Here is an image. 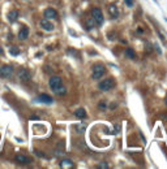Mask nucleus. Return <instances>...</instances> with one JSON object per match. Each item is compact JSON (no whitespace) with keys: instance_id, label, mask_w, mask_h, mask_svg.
<instances>
[{"instance_id":"nucleus-1","label":"nucleus","mask_w":167,"mask_h":169,"mask_svg":"<svg viewBox=\"0 0 167 169\" xmlns=\"http://www.w3.org/2000/svg\"><path fill=\"white\" fill-rule=\"evenodd\" d=\"M105 72H106L105 65L98 62V64L93 65V73H91V77H93V79H99L103 74H105Z\"/></svg>"},{"instance_id":"nucleus-2","label":"nucleus","mask_w":167,"mask_h":169,"mask_svg":"<svg viewBox=\"0 0 167 169\" xmlns=\"http://www.w3.org/2000/svg\"><path fill=\"white\" fill-rule=\"evenodd\" d=\"M114 86H115V82H114L112 78H106L98 83V89L101 91H108V90H111Z\"/></svg>"},{"instance_id":"nucleus-3","label":"nucleus","mask_w":167,"mask_h":169,"mask_svg":"<svg viewBox=\"0 0 167 169\" xmlns=\"http://www.w3.org/2000/svg\"><path fill=\"white\" fill-rule=\"evenodd\" d=\"M91 18L94 20V22L97 23V25H102L103 23V14H102V11L99 8H93V11H91Z\"/></svg>"},{"instance_id":"nucleus-4","label":"nucleus","mask_w":167,"mask_h":169,"mask_svg":"<svg viewBox=\"0 0 167 169\" xmlns=\"http://www.w3.org/2000/svg\"><path fill=\"white\" fill-rule=\"evenodd\" d=\"M12 74H13V68L11 65H3V66H0V77L9 78Z\"/></svg>"},{"instance_id":"nucleus-5","label":"nucleus","mask_w":167,"mask_h":169,"mask_svg":"<svg viewBox=\"0 0 167 169\" xmlns=\"http://www.w3.org/2000/svg\"><path fill=\"white\" fill-rule=\"evenodd\" d=\"M48 84H50V87L52 89V91H55L59 86H62V78L60 77H51L50 81H48Z\"/></svg>"},{"instance_id":"nucleus-6","label":"nucleus","mask_w":167,"mask_h":169,"mask_svg":"<svg viewBox=\"0 0 167 169\" xmlns=\"http://www.w3.org/2000/svg\"><path fill=\"white\" fill-rule=\"evenodd\" d=\"M39 25H41V27H42L45 31H52V30L55 29L54 23L50 22V21H48L47 18H43V20L39 22Z\"/></svg>"},{"instance_id":"nucleus-7","label":"nucleus","mask_w":167,"mask_h":169,"mask_svg":"<svg viewBox=\"0 0 167 169\" xmlns=\"http://www.w3.org/2000/svg\"><path fill=\"white\" fill-rule=\"evenodd\" d=\"M37 100L41 101V103H45V104H52L54 99H52L50 95H47V94H41V95L37 98Z\"/></svg>"},{"instance_id":"nucleus-8","label":"nucleus","mask_w":167,"mask_h":169,"mask_svg":"<svg viewBox=\"0 0 167 169\" xmlns=\"http://www.w3.org/2000/svg\"><path fill=\"white\" fill-rule=\"evenodd\" d=\"M28 37H29V27L28 26H22L20 29V31H18V39L25 40V39H28Z\"/></svg>"},{"instance_id":"nucleus-9","label":"nucleus","mask_w":167,"mask_h":169,"mask_svg":"<svg viewBox=\"0 0 167 169\" xmlns=\"http://www.w3.org/2000/svg\"><path fill=\"white\" fill-rule=\"evenodd\" d=\"M30 77H31V74L28 69H21V70L18 72V78H20L21 81H29Z\"/></svg>"},{"instance_id":"nucleus-10","label":"nucleus","mask_w":167,"mask_h":169,"mask_svg":"<svg viewBox=\"0 0 167 169\" xmlns=\"http://www.w3.org/2000/svg\"><path fill=\"white\" fill-rule=\"evenodd\" d=\"M16 161L20 164H30L31 163V159L29 158V156H25V155H21V154H18V155H16Z\"/></svg>"},{"instance_id":"nucleus-11","label":"nucleus","mask_w":167,"mask_h":169,"mask_svg":"<svg viewBox=\"0 0 167 169\" xmlns=\"http://www.w3.org/2000/svg\"><path fill=\"white\" fill-rule=\"evenodd\" d=\"M108 13H110V16L112 18H118L119 17V9H118V7L115 4H111V5H108Z\"/></svg>"},{"instance_id":"nucleus-12","label":"nucleus","mask_w":167,"mask_h":169,"mask_svg":"<svg viewBox=\"0 0 167 169\" xmlns=\"http://www.w3.org/2000/svg\"><path fill=\"white\" fill-rule=\"evenodd\" d=\"M45 17L47 18V20H51V18H57V13L55 9L52 8H47L45 11Z\"/></svg>"},{"instance_id":"nucleus-13","label":"nucleus","mask_w":167,"mask_h":169,"mask_svg":"<svg viewBox=\"0 0 167 169\" xmlns=\"http://www.w3.org/2000/svg\"><path fill=\"white\" fill-rule=\"evenodd\" d=\"M18 18V11H16V9H12V11L8 12V21L9 22H16Z\"/></svg>"},{"instance_id":"nucleus-14","label":"nucleus","mask_w":167,"mask_h":169,"mask_svg":"<svg viewBox=\"0 0 167 169\" xmlns=\"http://www.w3.org/2000/svg\"><path fill=\"white\" fill-rule=\"evenodd\" d=\"M60 168H64V169H68V168H73V163L68 159H64V160L60 161Z\"/></svg>"},{"instance_id":"nucleus-15","label":"nucleus","mask_w":167,"mask_h":169,"mask_svg":"<svg viewBox=\"0 0 167 169\" xmlns=\"http://www.w3.org/2000/svg\"><path fill=\"white\" fill-rule=\"evenodd\" d=\"M74 116H76V117H78V118H85L86 117L85 109H84V108H78V109H76V111H74Z\"/></svg>"},{"instance_id":"nucleus-16","label":"nucleus","mask_w":167,"mask_h":169,"mask_svg":"<svg viewBox=\"0 0 167 169\" xmlns=\"http://www.w3.org/2000/svg\"><path fill=\"white\" fill-rule=\"evenodd\" d=\"M125 56L129 57V59H136V54H135V51L132 48H127L125 50Z\"/></svg>"},{"instance_id":"nucleus-17","label":"nucleus","mask_w":167,"mask_h":169,"mask_svg":"<svg viewBox=\"0 0 167 169\" xmlns=\"http://www.w3.org/2000/svg\"><path fill=\"white\" fill-rule=\"evenodd\" d=\"M56 95H59V96H62V95H65V93H67V90H65V87L64 86H59V87L56 89V90L54 91Z\"/></svg>"},{"instance_id":"nucleus-18","label":"nucleus","mask_w":167,"mask_h":169,"mask_svg":"<svg viewBox=\"0 0 167 169\" xmlns=\"http://www.w3.org/2000/svg\"><path fill=\"white\" fill-rule=\"evenodd\" d=\"M9 52H11L12 56H17V55L20 54V50H18L17 47H12L11 50H9Z\"/></svg>"},{"instance_id":"nucleus-19","label":"nucleus","mask_w":167,"mask_h":169,"mask_svg":"<svg viewBox=\"0 0 167 169\" xmlns=\"http://www.w3.org/2000/svg\"><path fill=\"white\" fill-rule=\"evenodd\" d=\"M98 168H105V169H107L108 168V165H107V164H106V163H102V164H99V165H98Z\"/></svg>"},{"instance_id":"nucleus-20","label":"nucleus","mask_w":167,"mask_h":169,"mask_svg":"<svg viewBox=\"0 0 167 169\" xmlns=\"http://www.w3.org/2000/svg\"><path fill=\"white\" fill-rule=\"evenodd\" d=\"M125 4H127L128 7H132L133 5V0H125Z\"/></svg>"},{"instance_id":"nucleus-21","label":"nucleus","mask_w":167,"mask_h":169,"mask_svg":"<svg viewBox=\"0 0 167 169\" xmlns=\"http://www.w3.org/2000/svg\"><path fill=\"white\" fill-rule=\"evenodd\" d=\"M99 108H106V104L105 103H99Z\"/></svg>"},{"instance_id":"nucleus-22","label":"nucleus","mask_w":167,"mask_h":169,"mask_svg":"<svg viewBox=\"0 0 167 169\" xmlns=\"http://www.w3.org/2000/svg\"><path fill=\"white\" fill-rule=\"evenodd\" d=\"M31 118H33V120H38L39 117H38V116H31Z\"/></svg>"},{"instance_id":"nucleus-23","label":"nucleus","mask_w":167,"mask_h":169,"mask_svg":"<svg viewBox=\"0 0 167 169\" xmlns=\"http://www.w3.org/2000/svg\"><path fill=\"white\" fill-rule=\"evenodd\" d=\"M166 105H167V98H166Z\"/></svg>"}]
</instances>
